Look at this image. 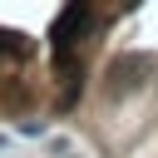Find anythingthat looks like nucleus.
Masks as SVG:
<instances>
[{
  "label": "nucleus",
  "instance_id": "f257e3e1",
  "mask_svg": "<svg viewBox=\"0 0 158 158\" xmlns=\"http://www.w3.org/2000/svg\"><path fill=\"white\" fill-rule=\"evenodd\" d=\"M89 35V0H69V10L54 20V30H49V44H54V59H69L74 54V44Z\"/></svg>",
  "mask_w": 158,
  "mask_h": 158
},
{
  "label": "nucleus",
  "instance_id": "f03ea898",
  "mask_svg": "<svg viewBox=\"0 0 158 158\" xmlns=\"http://www.w3.org/2000/svg\"><path fill=\"white\" fill-rule=\"evenodd\" d=\"M148 69H153L148 59L123 54V59H114V64H109V89H114V94H128L133 84H143V74H148Z\"/></svg>",
  "mask_w": 158,
  "mask_h": 158
},
{
  "label": "nucleus",
  "instance_id": "7ed1b4c3",
  "mask_svg": "<svg viewBox=\"0 0 158 158\" xmlns=\"http://www.w3.org/2000/svg\"><path fill=\"white\" fill-rule=\"evenodd\" d=\"M25 54H30V35L0 30V59H25Z\"/></svg>",
  "mask_w": 158,
  "mask_h": 158
}]
</instances>
